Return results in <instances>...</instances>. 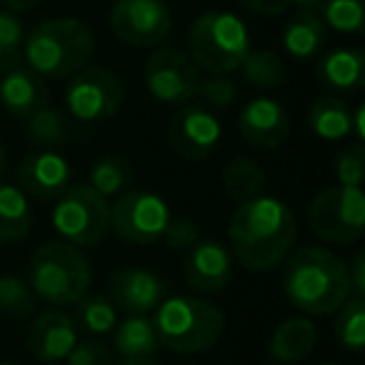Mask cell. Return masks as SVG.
Masks as SVG:
<instances>
[{
  "mask_svg": "<svg viewBox=\"0 0 365 365\" xmlns=\"http://www.w3.org/2000/svg\"><path fill=\"white\" fill-rule=\"evenodd\" d=\"M230 255L250 273H270L290 255L298 240V223L275 195H258L238 203L228 225Z\"/></svg>",
  "mask_w": 365,
  "mask_h": 365,
  "instance_id": "6da1fadb",
  "label": "cell"
},
{
  "mask_svg": "<svg viewBox=\"0 0 365 365\" xmlns=\"http://www.w3.org/2000/svg\"><path fill=\"white\" fill-rule=\"evenodd\" d=\"M283 263V293L300 313L330 315L353 295L345 263L323 245L290 250Z\"/></svg>",
  "mask_w": 365,
  "mask_h": 365,
  "instance_id": "7a4b0ae2",
  "label": "cell"
},
{
  "mask_svg": "<svg viewBox=\"0 0 365 365\" xmlns=\"http://www.w3.org/2000/svg\"><path fill=\"white\" fill-rule=\"evenodd\" d=\"M96 56V36L71 16L48 18L26 33L23 61L41 78H71Z\"/></svg>",
  "mask_w": 365,
  "mask_h": 365,
  "instance_id": "3957f363",
  "label": "cell"
},
{
  "mask_svg": "<svg viewBox=\"0 0 365 365\" xmlns=\"http://www.w3.org/2000/svg\"><path fill=\"white\" fill-rule=\"evenodd\" d=\"M155 333L160 345L180 355L210 350L225 330V313L198 295H170L155 308Z\"/></svg>",
  "mask_w": 365,
  "mask_h": 365,
  "instance_id": "277c9868",
  "label": "cell"
},
{
  "mask_svg": "<svg viewBox=\"0 0 365 365\" xmlns=\"http://www.w3.org/2000/svg\"><path fill=\"white\" fill-rule=\"evenodd\" d=\"M28 283L36 298L53 308H68L86 298L93 283L91 260L81 248L66 240H51L33 250L28 263Z\"/></svg>",
  "mask_w": 365,
  "mask_h": 365,
  "instance_id": "5b68a950",
  "label": "cell"
},
{
  "mask_svg": "<svg viewBox=\"0 0 365 365\" xmlns=\"http://www.w3.org/2000/svg\"><path fill=\"white\" fill-rule=\"evenodd\" d=\"M250 51V33L235 13L208 11L190 23L188 56L210 76H230L240 71Z\"/></svg>",
  "mask_w": 365,
  "mask_h": 365,
  "instance_id": "8992f818",
  "label": "cell"
},
{
  "mask_svg": "<svg viewBox=\"0 0 365 365\" xmlns=\"http://www.w3.org/2000/svg\"><path fill=\"white\" fill-rule=\"evenodd\" d=\"M51 223L61 240L76 248H91L110 230V203L88 182H76L56 198Z\"/></svg>",
  "mask_w": 365,
  "mask_h": 365,
  "instance_id": "52a82bcc",
  "label": "cell"
},
{
  "mask_svg": "<svg viewBox=\"0 0 365 365\" xmlns=\"http://www.w3.org/2000/svg\"><path fill=\"white\" fill-rule=\"evenodd\" d=\"M310 230L325 243L350 245L365 233V193L360 188L333 185L310 200Z\"/></svg>",
  "mask_w": 365,
  "mask_h": 365,
  "instance_id": "ba28073f",
  "label": "cell"
},
{
  "mask_svg": "<svg viewBox=\"0 0 365 365\" xmlns=\"http://www.w3.org/2000/svg\"><path fill=\"white\" fill-rule=\"evenodd\" d=\"M125 86L115 71L106 66H86L71 76L66 86V110L83 125H96L120 110Z\"/></svg>",
  "mask_w": 365,
  "mask_h": 365,
  "instance_id": "9c48e42d",
  "label": "cell"
},
{
  "mask_svg": "<svg viewBox=\"0 0 365 365\" xmlns=\"http://www.w3.org/2000/svg\"><path fill=\"white\" fill-rule=\"evenodd\" d=\"M170 208L153 190H123L110 203V228L133 245H153L170 223Z\"/></svg>",
  "mask_w": 365,
  "mask_h": 365,
  "instance_id": "30bf717a",
  "label": "cell"
},
{
  "mask_svg": "<svg viewBox=\"0 0 365 365\" xmlns=\"http://www.w3.org/2000/svg\"><path fill=\"white\" fill-rule=\"evenodd\" d=\"M200 68L190 61L185 51L178 48H158L145 61V88L163 106H185L195 98L200 81Z\"/></svg>",
  "mask_w": 365,
  "mask_h": 365,
  "instance_id": "8fae6325",
  "label": "cell"
},
{
  "mask_svg": "<svg viewBox=\"0 0 365 365\" xmlns=\"http://www.w3.org/2000/svg\"><path fill=\"white\" fill-rule=\"evenodd\" d=\"M110 28L118 41L130 48H150L173 31V13L165 0H115Z\"/></svg>",
  "mask_w": 365,
  "mask_h": 365,
  "instance_id": "7c38bea8",
  "label": "cell"
},
{
  "mask_svg": "<svg viewBox=\"0 0 365 365\" xmlns=\"http://www.w3.org/2000/svg\"><path fill=\"white\" fill-rule=\"evenodd\" d=\"M165 135L175 155L185 158V160H200L218 148L220 138H223V125L213 110L185 103L170 118Z\"/></svg>",
  "mask_w": 365,
  "mask_h": 365,
  "instance_id": "4fadbf2b",
  "label": "cell"
},
{
  "mask_svg": "<svg viewBox=\"0 0 365 365\" xmlns=\"http://www.w3.org/2000/svg\"><path fill=\"white\" fill-rule=\"evenodd\" d=\"M182 278L200 298L223 293L233 278V255L220 240L200 238L185 250Z\"/></svg>",
  "mask_w": 365,
  "mask_h": 365,
  "instance_id": "5bb4252c",
  "label": "cell"
},
{
  "mask_svg": "<svg viewBox=\"0 0 365 365\" xmlns=\"http://www.w3.org/2000/svg\"><path fill=\"white\" fill-rule=\"evenodd\" d=\"M108 298L130 315H145L168 298V283L145 268H118L108 283Z\"/></svg>",
  "mask_w": 365,
  "mask_h": 365,
  "instance_id": "9a60e30c",
  "label": "cell"
},
{
  "mask_svg": "<svg viewBox=\"0 0 365 365\" xmlns=\"http://www.w3.org/2000/svg\"><path fill=\"white\" fill-rule=\"evenodd\" d=\"M18 188L38 200H53L71 185V163L61 150H36L18 165Z\"/></svg>",
  "mask_w": 365,
  "mask_h": 365,
  "instance_id": "2e32d148",
  "label": "cell"
},
{
  "mask_svg": "<svg viewBox=\"0 0 365 365\" xmlns=\"http://www.w3.org/2000/svg\"><path fill=\"white\" fill-rule=\"evenodd\" d=\"M26 343L36 360L56 365L61 360H66L68 353L76 348L78 328L71 315L63 313L61 308L43 310L41 315H36V320L28 328Z\"/></svg>",
  "mask_w": 365,
  "mask_h": 365,
  "instance_id": "e0dca14e",
  "label": "cell"
},
{
  "mask_svg": "<svg viewBox=\"0 0 365 365\" xmlns=\"http://www.w3.org/2000/svg\"><path fill=\"white\" fill-rule=\"evenodd\" d=\"M238 130L253 148H278L290 135V115L273 98H253L238 113Z\"/></svg>",
  "mask_w": 365,
  "mask_h": 365,
  "instance_id": "ac0fdd59",
  "label": "cell"
},
{
  "mask_svg": "<svg viewBox=\"0 0 365 365\" xmlns=\"http://www.w3.org/2000/svg\"><path fill=\"white\" fill-rule=\"evenodd\" d=\"M48 98L51 93H48L46 78H41L23 63L0 73V106L6 108L8 115L28 120L48 106Z\"/></svg>",
  "mask_w": 365,
  "mask_h": 365,
  "instance_id": "d6986e66",
  "label": "cell"
},
{
  "mask_svg": "<svg viewBox=\"0 0 365 365\" xmlns=\"http://www.w3.org/2000/svg\"><path fill=\"white\" fill-rule=\"evenodd\" d=\"M315 76L323 88L333 93H358L365 86V56L360 48H335L320 56Z\"/></svg>",
  "mask_w": 365,
  "mask_h": 365,
  "instance_id": "ffe728a7",
  "label": "cell"
},
{
  "mask_svg": "<svg viewBox=\"0 0 365 365\" xmlns=\"http://www.w3.org/2000/svg\"><path fill=\"white\" fill-rule=\"evenodd\" d=\"M315 343H318V330H315L313 320L308 315H298V318H285L273 330L268 343V353L275 363L295 365V363H303L313 353Z\"/></svg>",
  "mask_w": 365,
  "mask_h": 365,
  "instance_id": "44dd1931",
  "label": "cell"
},
{
  "mask_svg": "<svg viewBox=\"0 0 365 365\" xmlns=\"http://www.w3.org/2000/svg\"><path fill=\"white\" fill-rule=\"evenodd\" d=\"M280 41H283V48L290 58L310 61L328 43V26L323 23V18H320V13L315 8H303L285 23Z\"/></svg>",
  "mask_w": 365,
  "mask_h": 365,
  "instance_id": "7402d4cb",
  "label": "cell"
},
{
  "mask_svg": "<svg viewBox=\"0 0 365 365\" xmlns=\"http://www.w3.org/2000/svg\"><path fill=\"white\" fill-rule=\"evenodd\" d=\"M308 125L320 140H345L353 135V110L343 98L320 96L310 106Z\"/></svg>",
  "mask_w": 365,
  "mask_h": 365,
  "instance_id": "603a6c76",
  "label": "cell"
},
{
  "mask_svg": "<svg viewBox=\"0 0 365 365\" xmlns=\"http://www.w3.org/2000/svg\"><path fill=\"white\" fill-rule=\"evenodd\" d=\"M33 228L28 195L18 185L0 182V243H21Z\"/></svg>",
  "mask_w": 365,
  "mask_h": 365,
  "instance_id": "cb8c5ba5",
  "label": "cell"
},
{
  "mask_svg": "<svg viewBox=\"0 0 365 365\" xmlns=\"http://www.w3.org/2000/svg\"><path fill=\"white\" fill-rule=\"evenodd\" d=\"M113 345H115V353L123 360L153 358L160 348V340H158L153 320H148L145 315H130V318L115 325Z\"/></svg>",
  "mask_w": 365,
  "mask_h": 365,
  "instance_id": "d4e9b609",
  "label": "cell"
},
{
  "mask_svg": "<svg viewBox=\"0 0 365 365\" xmlns=\"http://www.w3.org/2000/svg\"><path fill=\"white\" fill-rule=\"evenodd\" d=\"M223 190L230 200L235 203H245L250 198L263 195L265 188V170L253 160V158H233L228 165L223 168Z\"/></svg>",
  "mask_w": 365,
  "mask_h": 365,
  "instance_id": "484cf974",
  "label": "cell"
},
{
  "mask_svg": "<svg viewBox=\"0 0 365 365\" xmlns=\"http://www.w3.org/2000/svg\"><path fill=\"white\" fill-rule=\"evenodd\" d=\"M133 178L130 163L123 155H103L88 170V185L103 195V198H113L120 195L128 188V182Z\"/></svg>",
  "mask_w": 365,
  "mask_h": 365,
  "instance_id": "4316f807",
  "label": "cell"
},
{
  "mask_svg": "<svg viewBox=\"0 0 365 365\" xmlns=\"http://www.w3.org/2000/svg\"><path fill=\"white\" fill-rule=\"evenodd\" d=\"M26 138L41 150H58L68 140V118L58 108L46 106L26 120Z\"/></svg>",
  "mask_w": 365,
  "mask_h": 365,
  "instance_id": "83f0119b",
  "label": "cell"
},
{
  "mask_svg": "<svg viewBox=\"0 0 365 365\" xmlns=\"http://www.w3.org/2000/svg\"><path fill=\"white\" fill-rule=\"evenodd\" d=\"M245 83L258 91L278 88L285 78V61L273 51H250L240 66Z\"/></svg>",
  "mask_w": 365,
  "mask_h": 365,
  "instance_id": "f1b7e54d",
  "label": "cell"
},
{
  "mask_svg": "<svg viewBox=\"0 0 365 365\" xmlns=\"http://www.w3.org/2000/svg\"><path fill=\"white\" fill-rule=\"evenodd\" d=\"M315 11L325 26L345 36H358L365 28V0H320Z\"/></svg>",
  "mask_w": 365,
  "mask_h": 365,
  "instance_id": "f546056e",
  "label": "cell"
},
{
  "mask_svg": "<svg viewBox=\"0 0 365 365\" xmlns=\"http://www.w3.org/2000/svg\"><path fill=\"white\" fill-rule=\"evenodd\" d=\"M335 318V335L340 345L348 350H363L365 348V298L350 295L338 310Z\"/></svg>",
  "mask_w": 365,
  "mask_h": 365,
  "instance_id": "4dcf8cb0",
  "label": "cell"
},
{
  "mask_svg": "<svg viewBox=\"0 0 365 365\" xmlns=\"http://www.w3.org/2000/svg\"><path fill=\"white\" fill-rule=\"evenodd\" d=\"M38 298L31 283L21 275H0V315L23 320L36 313Z\"/></svg>",
  "mask_w": 365,
  "mask_h": 365,
  "instance_id": "1f68e13d",
  "label": "cell"
},
{
  "mask_svg": "<svg viewBox=\"0 0 365 365\" xmlns=\"http://www.w3.org/2000/svg\"><path fill=\"white\" fill-rule=\"evenodd\" d=\"M76 318L91 335H106L115 330L118 308L106 295H86L76 303Z\"/></svg>",
  "mask_w": 365,
  "mask_h": 365,
  "instance_id": "d6a6232c",
  "label": "cell"
},
{
  "mask_svg": "<svg viewBox=\"0 0 365 365\" xmlns=\"http://www.w3.org/2000/svg\"><path fill=\"white\" fill-rule=\"evenodd\" d=\"M23 46H26V26L18 13L0 8V73L23 63Z\"/></svg>",
  "mask_w": 365,
  "mask_h": 365,
  "instance_id": "836d02e7",
  "label": "cell"
},
{
  "mask_svg": "<svg viewBox=\"0 0 365 365\" xmlns=\"http://www.w3.org/2000/svg\"><path fill=\"white\" fill-rule=\"evenodd\" d=\"M195 98H200L203 108H208V110H225V108L233 106L235 98H238V88H235V83L230 81L228 76L200 78Z\"/></svg>",
  "mask_w": 365,
  "mask_h": 365,
  "instance_id": "e575fe53",
  "label": "cell"
},
{
  "mask_svg": "<svg viewBox=\"0 0 365 365\" xmlns=\"http://www.w3.org/2000/svg\"><path fill=\"white\" fill-rule=\"evenodd\" d=\"M363 178H365V148L363 143H353V145L343 148L335 155V180H338V185H345V188H360Z\"/></svg>",
  "mask_w": 365,
  "mask_h": 365,
  "instance_id": "d590c367",
  "label": "cell"
},
{
  "mask_svg": "<svg viewBox=\"0 0 365 365\" xmlns=\"http://www.w3.org/2000/svg\"><path fill=\"white\" fill-rule=\"evenodd\" d=\"M160 240L170 250H188L190 245L200 240V230L190 218H170Z\"/></svg>",
  "mask_w": 365,
  "mask_h": 365,
  "instance_id": "8d00e7d4",
  "label": "cell"
},
{
  "mask_svg": "<svg viewBox=\"0 0 365 365\" xmlns=\"http://www.w3.org/2000/svg\"><path fill=\"white\" fill-rule=\"evenodd\" d=\"M68 365H113L110 350L106 343L91 338V340H78L76 348L68 353Z\"/></svg>",
  "mask_w": 365,
  "mask_h": 365,
  "instance_id": "74e56055",
  "label": "cell"
},
{
  "mask_svg": "<svg viewBox=\"0 0 365 365\" xmlns=\"http://www.w3.org/2000/svg\"><path fill=\"white\" fill-rule=\"evenodd\" d=\"M245 11L255 13V16H280L288 8H318L320 0H238Z\"/></svg>",
  "mask_w": 365,
  "mask_h": 365,
  "instance_id": "f35d334b",
  "label": "cell"
},
{
  "mask_svg": "<svg viewBox=\"0 0 365 365\" xmlns=\"http://www.w3.org/2000/svg\"><path fill=\"white\" fill-rule=\"evenodd\" d=\"M348 268V280H350V293L365 298V250H358L350 260Z\"/></svg>",
  "mask_w": 365,
  "mask_h": 365,
  "instance_id": "ab89813d",
  "label": "cell"
},
{
  "mask_svg": "<svg viewBox=\"0 0 365 365\" xmlns=\"http://www.w3.org/2000/svg\"><path fill=\"white\" fill-rule=\"evenodd\" d=\"M3 6L0 8H6V11H13V13H28L33 11V8H38L43 3V0H0Z\"/></svg>",
  "mask_w": 365,
  "mask_h": 365,
  "instance_id": "60d3db41",
  "label": "cell"
},
{
  "mask_svg": "<svg viewBox=\"0 0 365 365\" xmlns=\"http://www.w3.org/2000/svg\"><path fill=\"white\" fill-rule=\"evenodd\" d=\"M353 135H355V143L365 140V108L363 106H358L353 110Z\"/></svg>",
  "mask_w": 365,
  "mask_h": 365,
  "instance_id": "b9f144b4",
  "label": "cell"
},
{
  "mask_svg": "<svg viewBox=\"0 0 365 365\" xmlns=\"http://www.w3.org/2000/svg\"><path fill=\"white\" fill-rule=\"evenodd\" d=\"M118 365H158L153 358H130V360H123V363Z\"/></svg>",
  "mask_w": 365,
  "mask_h": 365,
  "instance_id": "7bdbcfd3",
  "label": "cell"
},
{
  "mask_svg": "<svg viewBox=\"0 0 365 365\" xmlns=\"http://www.w3.org/2000/svg\"><path fill=\"white\" fill-rule=\"evenodd\" d=\"M6 148L0 145V175H3V170H6Z\"/></svg>",
  "mask_w": 365,
  "mask_h": 365,
  "instance_id": "ee69618b",
  "label": "cell"
},
{
  "mask_svg": "<svg viewBox=\"0 0 365 365\" xmlns=\"http://www.w3.org/2000/svg\"><path fill=\"white\" fill-rule=\"evenodd\" d=\"M0 365H18V363H13V360H0Z\"/></svg>",
  "mask_w": 365,
  "mask_h": 365,
  "instance_id": "f6af8a7d",
  "label": "cell"
},
{
  "mask_svg": "<svg viewBox=\"0 0 365 365\" xmlns=\"http://www.w3.org/2000/svg\"><path fill=\"white\" fill-rule=\"evenodd\" d=\"M323 365H340V363H323Z\"/></svg>",
  "mask_w": 365,
  "mask_h": 365,
  "instance_id": "bcb514c9",
  "label": "cell"
}]
</instances>
